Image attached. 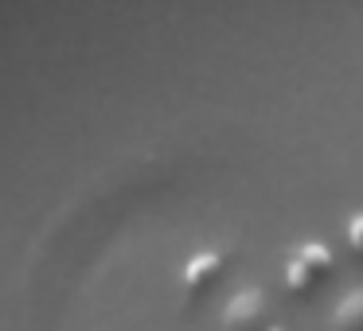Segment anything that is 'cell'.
<instances>
[{"mask_svg": "<svg viewBox=\"0 0 363 331\" xmlns=\"http://www.w3.org/2000/svg\"><path fill=\"white\" fill-rule=\"evenodd\" d=\"M269 296L258 284H238L219 312V331H266Z\"/></svg>", "mask_w": 363, "mask_h": 331, "instance_id": "1", "label": "cell"}, {"mask_svg": "<svg viewBox=\"0 0 363 331\" xmlns=\"http://www.w3.org/2000/svg\"><path fill=\"white\" fill-rule=\"evenodd\" d=\"M332 269H336V261H332L328 245L324 242H301L297 250H293V257L285 261V284H289L293 292H313Z\"/></svg>", "mask_w": 363, "mask_h": 331, "instance_id": "2", "label": "cell"}, {"mask_svg": "<svg viewBox=\"0 0 363 331\" xmlns=\"http://www.w3.org/2000/svg\"><path fill=\"white\" fill-rule=\"evenodd\" d=\"M223 265H227V253H223V250H215V245L196 250V253L188 257V265H184V289H188V292L211 289V284L219 281Z\"/></svg>", "mask_w": 363, "mask_h": 331, "instance_id": "3", "label": "cell"}, {"mask_svg": "<svg viewBox=\"0 0 363 331\" xmlns=\"http://www.w3.org/2000/svg\"><path fill=\"white\" fill-rule=\"evenodd\" d=\"M328 327L332 331H363V284H355L352 292H344L332 304Z\"/></svg>", "mask_w": 363, "mask_h": 331, "instance_id": "4", "label": "cell"}, {"mask_svg": "<svg viewBox=\"0 0 363 331\" xmlns=\"http://www.w3.org/2000/svg\"><path fill=\"white\" fill-rule=\"evenodd\" d=\"M344 238H347V245H352V250L363 257V211L347 214V222H344Z\"/></svg>", "mask_w": 363, "mask_h": 331, "instance_id": "5", "label": "cell"}, {"mask_svg": "<svg viewBox=\"0 0 363 331\" xmlns=\"http://www.w3.org/2000/svg\"><path fill=\"white\" fill-rule=\"evenodd\" d=\"M266 331H289V327H281V323H269V327Z\"/></svg>", "mask_w": 363, "mask_h": 331, "instance_id": "6", "label": "cell"}]
</instances>
